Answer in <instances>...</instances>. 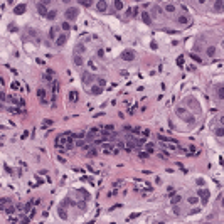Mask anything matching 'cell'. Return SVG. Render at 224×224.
<instances>
[{
  "label": "cell",
  "mask_w": 224,
  "mask_h": 224,
  "mask_svg": "<svg viewBox=\"0 0 224 224\" xmlns=\"http://www.w3.org/2000/svg\"><path fill=\"white\" fill-rule=\"evenodd\" d=\"M52 123H54V121H52V120H49V118H46L44 121H42V125H44V128H46V125H47V126H51Z\"/></svg>",
  "instance_id": "42"
},
{
  "label": "cell",
  "mask_w": 224,
  "mask_h": 224,
  "mask_svg": "<svg viewBox=\"0 0 224 224\" xmlns=\"http://www.w3.org/2000/svg\"><path fill=\"white\" fill-rule=\"evenodd\" d=\"M96 54H98V57H103V56H105V51H103V49H98V52H96Z\"/></svg>",
  "instance_id": "55"
},
{
  "label": "cell",
  "mask_w": 224,
  "mask_h": 224,
  "mask_svg": "<svg viewBox=\"0 0 224 224\" xmlns=\"http://www.w3.org/2000/svg\"><path fill=\"white\" fill-rule=\"evenodd\" d=\"M197 202H199V197H197V196H191V197H189V204L194 206V204H197Z\"/></svg>",
  "instance_id": "32"
},
{
  "label": "cell",
  "mask_w": 224,
  "mask_h": 224,
  "mask_svg": "<svg viewBox=\"0 0 224 224\" xmlns=\"http://www.w3.org/2000/svg\"><path fill=\"white\" fill-rule=\"evenodd\" d=\"M163 10L168 12V14H172V12H175V4H163Z\"/></svg>",
  "instance_id": "18"
},
{
  "label": "cell",
  "mask_w": 224,
  "mask_h": 224,
  "mask_svg": "<svg viewBox=\"0 0 224 224\" xmlns=\"http://www.w3.org/2000/svg\"><path fill=\"white\" fill-rule=\"evenodd\" d=\"M222 5H224V2L222 0H217V2H214V9H216V10H222Z\"/></svg>",
  "instance_id": "26"
},
{
  "label": "cell",
  "mask_w": 224,
  "mask_h": 224,
  "mask_svg": "<svg viewBox=\"0 0 224 224\" xmlns=\"http://www.w3.org/2000/svg\"><path fill=\"white\" fill-rule=\"evenodd\" d=\"M137 217H140V212H133V214H130V217L126 219V222H130L131 219H137Z\"/></svg>",
  "instance_id": "36"
},
{
  "label": "cell",
  "mask_w": 224,
  "mask_h": 224,
  "mask_svg": "<svg viewBox=\"0 0 224 224\" xmlns=\"http://www.w3.org/2000/svg\"><path fill=\"white\" fill-rule=\"evenodd\" d=\"M191 59L192 61H196V62H202V59L197 56V54H194V52H191Z\"/></svg>",
  "instance_id": "34"
},
{
  "label": "cell",
  "mask_w": 224,
  "mask_h": 224,
  "mask_svg": "<svg viewBox=\"0 0 224 224\" xmlns=\"http://www.w3.org/2000/svg\"><path fill=\"white\" fill-rule=\"evenodd\" d=\"M131 133H133V135L142 133V126H133V128H131Z\"/></svg>",
  "instance_id": "37"
},
{
  "label": "cell",
  "mask_w": 224,
  "mask_h": 224,
  "mask_svg": "<svg viewBox=\"0 0 224 224\" xmlns=\"http://www.w3.org/2000/svg\"><path fill=\"white\" fill-rule=\"evenodd\" d=\"M101 91H103V88H100V86H98V84H96V86H91V89H89V93L91 95H101Z\"/></svg>",
  "instance_id": "20"
},
{
  "label": "cell",
  "mask_w": 224,
  "mask_h": 224,
  "mask_svg": "<svg viewBox=\"0 0 224 224\" xmlns=\"http://www.w3.org/2000/svg\"><path fill=\"white\" fill-rule=\"evenodd\" d=\"M78 15H79V9H78V7H67L66 12H64L66 22H73V20H74Z\"/></svg>",
  "instance_id": "1"
},
{
  "label": "cell",
  "mask_w": 224,
  "mask_h": 224,
  "mask_svg": "<svg viewBox=\"0 0 224 224\" xmlns=\"http://www.w3.org/2000/svg\"><path fill=\"white\" fill-rule=\"evenodd\" d=\"M73 62L76 64V66H83V64H84V59H83V56L74 54V56H73Z\"/></svg>",
  "instance_id": "17"
},
{
  "label": "cell",
  "mask_w": 224,
  "mask_h": 224,
  "mask_svg": "<svg viewBox=\"0 0 224 224\" xmlns=\"http://www.w3.org/2000/svg\"><path fill=\"white\" fill-rule=\"evenodd\" d=\"M131 17H138V5H135L131 9Z\"/></svg>",
  "instance_id": "40"
},
{
  "label": "cell",
  "mask_w": 224,
  "mask_h": 224,
  "mask_svg": "<svg viewBox=\"0 0 224 224\" xmlns=\"http://www.w3.org/2000/svg\"><path fill=\"white\" fill-rule=\"evenodd\" d=\"M79 4H81V5H84V7H86V9H88V7H91V5H93V2H91V0H81Z\"/></svg>",
  "instance_id": "33"
},
{
  "label": "cell",
  "mask_w": 224,
  "mask_h": 224,
  "mask_svg": "<svg viewBox=\"0 0 224 224\" xmlns=\"http://www.w3.org/2000/svg\"><path fill=\"white\" fill-rule=\"evenodd\" d=\"M199 211H201V209H199V207H197V209H192V211H191V214H197V212H199Z\"/></svg>",
  "instance_id": "61"
},
{
  "label": "cell",
  "mask_w": 224,
  "mask_h": 224,
  "mask_svg": "<svg viewBox=\"0 0 224 224\" xmlns=\"http://www.w3.org/2000/svg\"><path fill=\"white\" fill-rule=\"evenodd\" d=\"M56 17H57V10H54V9H52V10L47 12V17H46V19H47V20H54Z\"/></svg>",
  "instance_id": "21"
},
{
  "label": "cell",
  "mask_w": 224,
  "mask_h": 224,
  "mask_svg": "<svg viewBox=\"0 0 224 224\" xmlns=\"http://www.w3.org/2000/svg\"><path fill=\"white\" fill-rule=\"evenodd\" d=\"M105 83H106V81H105L103 78H98V86H100V88H103V86H105Z\"/></svg>",
  "instance_id": "50"
},
{
  "label": "cell",
  "mask_w": 224,
  "mask_h": 224,
  "mask_svg": "<svg viewBox=\"0 0 224 224\" xmlns=\"http://www.w3.org/2000/svg\"><path fill=\"white\" fill-rule=\"evenodd\" d=\"M57 89H59V83L54 79L52 81V95H57Z\"/></svg>",
  "instance_id": "29"
},
{
  "label": "cell",
  "mask_w": 224,
  "mask_h": 224,
  "mask_svg": "<svg viewBox=\"0 0 224 224\" xmlns=\"http://www.w3.org/2000/svg\"><path fill=\"white\" fill-rule=\"evenodd\" d=\"M130 17H131V9H130V7H128V9H126V12H125V19L128 20Z\"/></svg>",
  "instance_id": "44"
},
{
  "label": "cell",
  "mask_w": 224,
  "mask_h": 224,
  "mask_svg": "<svg viewBox=\"0 0 224 224\" xmlns=\"http://www.w3.org/2000/svg\"><path fill=\"white\" fill-rule=\"evenodd\" d=\"M177 64H179V66H184V56H182V54L177 57Z\"/></svg>",
  "instance_id": "43"
},
{
  "label": "cell",
  "mask_w": 224,
  "mask_h": 224,
  "mask_svg": "<svg viewBox=\"0 0 224 224\" xmlns=\"http://www.w3.org/2000/svg\"><path fill=\"white\" fill-rule=\"evenodd\" d=\"M25 9H27V5H25V4H19L17 7H14V14H15V15H20V14H24V12H25Z\"/></svg>",
  "instance_id": "11"
},
{
  "label": "cell",
  "mask_w": 224,
  "mask_h": 224,
  "mask_svg": "<svg viewBox=\"0 0 224 224\" xmlns=\"http://www.w3.org/2000/svg\"><path fill=\"white\" fill-rule=\"evenodd\" d=\"M138 157H140V158H147V157H148V153H147V152L138 150Z\"/></svg>",
  "instance_id": "47"
},
{
  "label": "cell",
  "mask_w": 224,
  "mask_h": 224,
  "mask_svg": "<svg viewBox=\"0 0 224 224\" xmlns=\"http://www.w3.org/2000/svg\"><path fill=\"white\" fill-rule=\"evenodd\" d=\"M196 182H197V185H199V187H204V185H206V180H204V179H197Z\"/></svg>",
  "instance_id": "48"
},
{
  "label": "cell",
  "mask_w": 224,
  "mask_h": 224,
  "mask_svg": "<svg viewBox=\"0 0 224 224\" xmlns=\"http://www.w3.org/2000/svg\"><path fill=\"white\" fill-rule=\"evenodd\" d=\"M4 170H5L7 174H12V168L9 167V165H5V163H4Z\"/></svg>",
  "instance_id": "54"
},
{
  "label": "cell",
  "mask_w": 224,
  "mask_h": 224,
  "mask_svg": "<svg viewBox=\"0 0 224 224\" xmlns=\"http://www.w3.org/2000/svg\"><path fill=\"white\" fill-rule=\"evenodd\" d=\"M180 202H182V196H180V194H175L174 197H170V204H172V206H177Z\"/></svg>",
  "instance_id": "16"
},
{
  "label": "cell",
  "mask_w": 224,
  "mask_h": 224,
  "mask_svg": "<svg viewBox=\"0 0 224 224\" xmlns=\"http://www.w3.org/2000/svg\"><path fill=\"white\" fill-rule=\"evenodd\" d=\"M88 66L91 67V69H93V71H98V67H96V64L93 61H88Z\"/></svg>",
  "instance_id": "45"
},
{
  "label": "cell",
  "mask_w": 224,
  "mask_h": 224,
  "mask_svg": "<svg viewBox=\"0 0 224 224\" xmlns=\"http://www.w3.org/2000/svg\"><path fill=\"white\" fill-rule=\"evenodd\" d=\"M197 197H201V199H202V206H206V204H207V201H209V191L201 187V189L197 191Z\"/></svg>",
  "instance_id": "4"
},
{
  "label": "cell",
  "mask_w": 224,
  "mask_h": 224,
  "mask_svg": "<svg viewBox=\"0 0 224 224\" xmlns=\"http://www.w3.org/2000/svg\"><path fill=\"white\" fill-rule=\"evenodd\" d=\"M206 51H207V56H214V54H216V47H214V46H209Z\"/></svg>",
  "instance_id": "31"
},
{
  "label": "cell",
  "mask_w": 224,
  "mask_h": 224,
  "mask_svg": "<svg viewBox=\"0 0 224 224\" xmlns=\"http://www.w3.org/2000/svg\"><path fill=\"white\" fill-rule=\"evenodd\" d=\"M135 57H137V54H135V51H123V54H121V59L123 61H135Z\"/></svg>",
  "instance_id": "5"
},
{
  "label": "cell",
  "mask_w": 224,
  "mask_h": 224,
  "mask_svg": "<svg viewBox=\"0 0 224 224\" xmlns=\"http://www.w3.org/2000/svg\"><path fill=\"white\" fill-rule=\"evenodd\" d=\"M177 22H179L180 25H189L191 20H189V17H187V15H179V17H177Z\"/></svg>",
  "instance_id": "14"
},
{
  "label": "cell",
  "mask_w": 224,
  "mask_h": 224,
  "mask_svg": "<svg viewBox=\"0 0 224 224\" xmlns=\"http://www.w3.org/2000/svg\"><path fill=\"white\" fill-rule=\"evenodd\" d=\"M61 30V25H52V27L49 29V39H57V32Z\"/></svg>",
  "instance_id": "6"
},
{
  "label": "cell",
  "mask_w": 224,
  "mask_h": 224,
  "mask_svg": "<svg viewBox=\"0 0 224 224\" xmlns=\"http://www.w3.org/2000/svg\"><path fill=\"white\" fill-rule=\"evenodd\" d=\"M217 96H219V100H222V98H224V93H222V86H221V88H217Z\"/></svg>",
  "instance_id": "46"
},
{
  "label": "cell",
  "mask_w": 224,
  "mask_h": 224,
  "mask_svg": "<svg viewBox=\"0 0 224 224\" xmlns=\"http://www.w3.org/2000/svg\"><path fill=\"white\" fill-rule=\"evenodd\" d=\"M42 78H44V81H51V78H52V76H51L49 73H44V76H42Z\"/></svg>",
  "instance_id": "52"
},
{
  "label": "cell",
  "mask_w": 224,
  "mask_h": 224,
  "mask_svg": "<svg viewBox=\"0 0 224 224\" xmlns=\"http://www.w3.org/2000/svg\"><path fill=\"white\" fill-rule=\"evenodd\" d=\"M84 52H86V46H83V44H78L76 47H74V54H78V56H83ZM73 54V56H74Z\"/></svg>",
  "instance_id": "13"
},
{
  "label": "cell",
  "mask_w": 224,
  "mask_h": 224,
  "mask_svg": "<svg viewBox=\"0 0 224 224\" xmlns=\"http://www.w3.org/2000/svg\"><path fill=\"white\" fill-rule=\"evenodd\" d=\"M142 22L145 24V25H150L152 24V17L148 12H142Z\"/></svg>",
  "instance_id": "12"
},
{
  "label": "cell",
  "mask_w": 224,
  "mask_h": 224,
  "mask_svg": "<svg viewBox=\"0 0 224 224\" xmlns=\"http://www.w3.org/2000/svg\"><path fill=\"white\" fill-rule=\"evenodd\" d=\"M61 29L67 34L69 30H71V24H69V22H62V24H61Z\"/></svg>",
  "instance_id": "25"
},
{
  "label": "cell",
  "mask_w": 224,
  "mask_h": 224,
  "mask_svg": "<svg viewBox=\"0 0 224 224\" xmlns=\"http://www.w3.org/2000/svg\"><path fill=\"white\" fill-rule=\"evenodd\" d=\"M78 100H79V93L73 89L69 93V101H71V103H78Z\"/></svg>",
  "instance_id": "15"
},
{
  "label": "cell",
  "mask_w": 224,
  "mask_h": 224,
  "mask_svg": "<svg viewBox=\"0 0 224 224\" xmlns=\"http://www.w3.org/2000/svg\"><path fill=\"white\" fill-rule=\"evenodd\" d=\"M142 133H143V137H145V138H147V137H148V133H150V130H142Z\"/></svg>",
  "instance_id": "56"
},
{
  "label": "cell",
  "mask_w": 224,
  "mask_h": 224,
  "mask_svg": "<svg viewBox=\"0 0 224 224\" xmlns=\"http://www.w3.org/2000/svg\"><path fill=\"white\" fill-rule=\"evenodd\" d=\"M128 71H126V69H121V71H120V76H123V78H128Z\"/></svg>",
  "instance_id": "49"
},
{
  "label": "cell",
  "mask_w": 224,
  "mask_h": 224,
  "mask_svg": "<svg viewBox=\"0 0 224 224\" xmlns=\"http://www.w3.org/2000/svg\"><path fill=\"white\" fill-rule=\"evenodd\" d=\"M121 182H123V180H115V182H113V187H118V185L121 184Z\"/></svg>",
  "instance_id": "59"
},
{
  "label": "cell",
  "mask_w": 224,
  "mask_h": 224,
  "mask_svg": "<svg viewBox=\"0 0 224 224\" xmlns=\"http://www.w3.org/2000/svg\"><path fill=\"white\" fill-rule=\"evenodd\" d=\"M19 88H20V84L17 83V81H14V83H12V89H19Z\"/></svg>",
  "instance_id": "53"
},
{
  "label": "cell",
  "mask_w": 224,
  "mask_h": 224,
  "mask_svg": "<svg viewBox=\"0 0 224 224\" xmlns=\"http://www.w3.org/2000/svg\"><path fill=\"white\" fill-rule=\"evenodd\" d=\"M113 5H115V10H121L125 4L121 2V0H115V2H113Z\"/></svg>",
  "instance_id": "23"
},
{
  "label": "cell",
  "mask_w": 224,
  "mask_h": 224,
  "mask_svg": "<svg viewBox=\"0 0 224 224\" xmlns=\"http://www.w3.org/2000/svg\"><path fill=\"white\" fill-rule=\"evenodd\" d=\"M150 5H152V4H148V2H145V4H142V7H143V9H148Z\"/></svg>",
  "instance_id": "60"
},
{
  "label": "cell",
  "mask_w": 224,
  "mask_h": 224,
  "mask_svg": "<svg viewBox=\"0 0 224 224\" xmlns=\"http://www.w3.org/2000/svg\"><path fill=\"white\" fill-rule=\"evenodd\" d=\"M57 160H59V162H61V163H64V162H66V158L62 157V155H57Z\"/></svg>",
  "instance_id": "58"
},
{
  "label": "cell",
  "mask_w": 224,
  "mask_h": 224,
  "mask_svg": "<svg viewBox=\"0 0 224 224\" xmlns=\"http://www.w3.org/2000/svg\"><path fill=\"white\" fill-rule=\"evenodd\" d=\"M131 128H133L131 125H123V131L125 133H131Z\"/></svg>",
  "instance_id": "39"
},
{
  "label": "cell",
  "mask_w": 224,
  "mask_h": 224,
  "mask_svg": "<svg viewBox=\"0 0 224 224\" xmlns=\"http://www.w3.org/2000/svg\"><path fill=\"white\" fill-rule=\"evenodd\" d=\"M93 79H95V76H93L89 71H84V73L81 74V81H83L84 86H91V84H93Z\"/></svg>",
  "instance_id": "3"
},
{
  "label": "cell",
  "mask_w": 224,
  "mask_h": 224,
  "mask_svg": "<svg viewBox=\"0 0 224 224\" xmlns=\"http://www.w3.org/2000/svg\"><path fill=\"white\" fill-rule=\"evenodd\" d=\"M57 216H59L62 221H67V217H69V216H67L66 207H64V206H59V207H57Z\"/></svg>",
  "instance_id": "8"
},
{
  "label": "cell",
  "mask_w": 224,
  "mask_h": 224,
  "mask_svg": "<svg viewBox=\"0 0 224 224\" xmlns=\"http://www.w3.org/2000/svg\"><path fill=\"white\" fill-rule=\"evenodd\" d=\"M37 96H39V100L46 98V89L44 88H39V89H37Z\"/></svg>",
  "instance_id": "30"
},
{
  "label": "cell",
  "mask_w": 224,
  "mask_h": 224,
  "mask_svg": "<svg viewBox=\"0 0 224 224\" xmlns=\"http://www.w3.org/2000/svg\"><path fill=\"white\" fill-rule=\"evenodd\" d=\"M216 135H217L219 138H222V135H224V130H222V126H221V128H216Z\"/></svg>",
  "instance_id": "41"
},
{
  "label": "cell",
  "mask_w": 224,
  "mask_h": 224,
  "mask_svg": "<svg viewBox=\"0 0 224 224\" xmlns=\"http://www.w3.org/2000/svg\"><path fill=\"white\" fill-rule=\"evenodd\" d=\"M150 47H152L153 51H157V49H158V46H157V42H155V40H152V42H150Z\"/></svg>",
  "instance_id": "51"
},
{
  "label": "cell",
  "mask_w": 224,
  "mask_h": 224,
  "mask_svg": "<svg viewBox=\"0 0 224 224\" xmlns=\"http://www.w3.org/2000/svg\"><path fill=\"white\" fill-rule=\"evenodd\" d=\"M96 9H98V12H106V9H108V2H105V0H100V2H96Z\"/></svg>",
  "instance_id": "10"
},
{
  "label": "cell",
  "mask_w": 224,
  "mask_h": 224,
  "mask_svg": "<svg viewBox=\"0 0 224 224\" xmlns=\"http://www.w3.org/2000/svg\"><path fill=\"white\" fill-rule=\"evenodd\" d=\"M145 148H147V153H155V145L152 143V142H147L145 143Z\"/></svg>",
  "instance_id": "19"
},
{
  "label": "cell",
  "mask_w": 224,
  "mask_h": 224,
  "mask_svg": "<svg viewBox=\"0 0 224 224\" xmlns=\"http://www.w3.org/2000/svg\"><path fill=\"white\" fill-rule=\"evenodd\" d=\"M96 155H98V150H96V148H89V150L86 152V157H89V158L96 157Z\"/></svg>",
  "instance_id": "22"
},
{
  "label": "cell",
  "mask_w": 224,
  "mask_h": 224,
  "mask_svg": "<svg viewBox=\"0 0 224 224\" xmlns=\"http://www.w3.org/2000/svg\"><path fill=\"white\" fill-rule=\"evenodd\" d=\"M103 130H105V131H115V125H105Z\"/></svg>",
  "instance_id": "35"
},
{
  "label": "cell",
  "mask_w": 224,
  "mask_h": 224,
  "mask_svg": "<svg viewBox=\"0 0 224 224\" xmlns=\"http://www.w3.org/2000/svg\"><path fill=\"white\" fill-rule=\"evenodd\" d=\"M79 194H81V197H83L84 201H89V192H88V191L81 189V191H79Z\"/></svg>",
  "instance_id": "27"
},
{
  "label": "cell",
  "mask_w": 224,
  "mask_h": 224,
  "mask_svg": "<svg viewBox=\"0 0 224 224\" xmlns=\"http://www.w3.org/2000/svg\"><path fill=\"white\" fill-rule=\"evenodd\" d=\"M2 211H5V214H9V216H12L15 209H14V207H4V209H2Z\"/></svg>",
  "instance_id": "38"
},
{
  "label": "cell",
  "mask_w": 224,
  "mask_h": 224,
  "mask_svg": "<svg viewBox=\"0 0 224 224\" xmlns=\"http://www.w3.org/2000/svg\"><path fill=\"white\" fill-rule=\"evenodd\" d=\"M182 120H184V121H187L189 125H194V123H196V116H194V113H185L184 116H182Z\"/></svg>",
  "instance_id": "9"
},
{
  "label": "cell",
  "mask_w": 224,
  "mask_h": 224,
  "mask_svg": "<svg viewBox=\"0 0 224 224\" xmlns=\"http://www.w3.org/2000/svg\"><path fill=\"white\" fill-rule=\"evenodd\" d=\"M175 113H177V116H179V118H182L185 113H187V110H185V108H182V106H179L177 110H175Z\"/></svg>",
  "instance_id": "24"
},
{
  "label": "cell",
  "mask_w": 224,
  "mask_h": 224,
  "mask_svg": "<svg viewBox=\"0 0 224 224\" xmlns=\"http://www.w3.org/2000/svg\"><path fill=\"white\" fill-rule=\"evenodd\" d=\"M51 2L49 0H46V2H37V12H39V15L42 17H47V5H49Z\"/></svg>",
  "instance_id": "2"
},
{
  "label": "cell",
  "mask_w": 224,
  "mask_h": 224,
  "mask_svg": "<svg viewBox=\"0 0 224 224\" xmlns=\"http://www.w3.org/2000/svg\"><path fill=\"white\" fill-rule=\"evenodd\" d=\"M189 150H191V152H192L191 155H196V147H194V145H191V147H189Z\"/></svg>",
  "instance_id": "57"
},
{
  "label": "cell",
  "mask_w": 224,
  "mask_h": 224,
  "mask_svg": "<svg viewBox=\"0 0 224 224\" xmlns=\"http://www.w3.org/2000/svg\"><path fill=\"white\" fill-rule=\"evenodd\" d=\"M76 206H78V207L81 209V211H84V209L88 207V201H84V199H83V201H81V202H78Z\"/></svg>",
  "instance_id": "28"
},
{
  "label": "cell",
  "mask_w": 224,
  "mask_h": 224,
  "mask_svg": "<svg viewBox=\"0 0 224 224\" xmlns=\"http://www.w3.org/2000/svg\"><path fill=\"white\" fill-rule=\"evenodd\" d=\"M67 37H69V35H67L66 32L59 34V35H57V39H56V46H57V47H59V46H64L67 42Z\"/></svg>",
  "instance_id": "7"
}]
</instances>
